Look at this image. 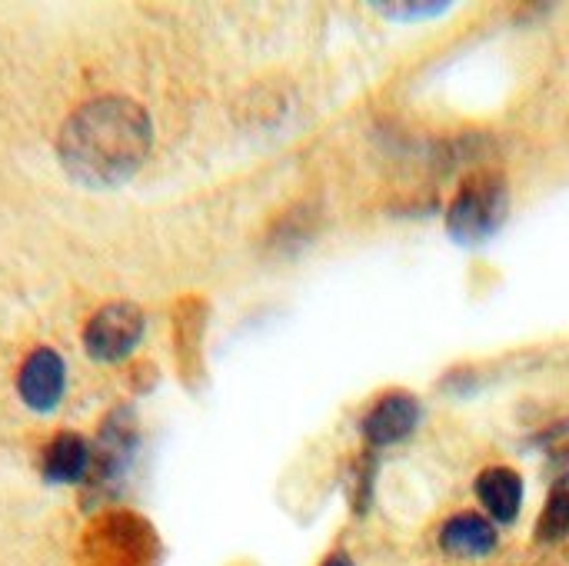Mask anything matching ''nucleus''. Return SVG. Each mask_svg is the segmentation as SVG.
Instances as JSON below:
<instances>
[{
    "label": "nucleus",
    "mask_w": 569,
    "mask_h": 566,
    "mask_svg": "<svg viewBox=\"0 0 569 566\" xmlns=\"http://www.w3.org/2000/svg\"><path fill=\"white\" fill-rule=\"evenodd\" d=\"M153 147L147 110L120 93L93 97L60 127L57 153L63 170L87 187H113L130 180Z\"/></svg>",
    "instance_id": "1"
},
{
    "label": "nucleus",
    "mask_w": 569,
    "mask_h": 566,
    "mask_svg": "<svg viewBox=\"0 0 569 566\" xmlns=\"http://www.w3.org/2000/svg\"><path fill=\"white\" fill-rule=\"evenodd\" d=\"M510 214V187L500 173H470L447 207V234L460 247L490 240Z\"/></svg>",
    "instance_id": "2"
},
{
    "label": "nucleus",
    "mask_w": 569,
    "mask_h": 566,
    "mask_svg": "<svg viewBox=\"0 0 569 566\" xmlns=\"http://www.w3.org/2000/svg\"><path fill=\"white\" fill-rule=\"evenodd\" d=\"M93 447V464H90V477L87 487L93 497H107L117 494L137 460V447H140V427L130 407H117L110 410V417L100 424L97 444Z\"/></svg>",
    "instance_id": "3"
},
{
    "label": "nucleus",
    "mask_w": 569,
    "mask_h": 566,
    "mask_svg": "<svg viewBox=\"0 0 569 566\" xmlns=\"http://www.w3.org/2000/svg\"><path fill=\"white\" fill-rule=\"evenodd\" d=\"M157 537L133 514L100 517L83 544V566H153Z\"/></svg>",
    "instance_id": "4"
},
{
    "label": "nucleus",
    "mask_w": 569,
    "mask_h": 566,
    "mask_svg": "<svg viewBox=\"0 0 569 566\" xmlns=\"http://www.w3.org/2000/svg\"><path fill=\"white\" fill-rule=\"evenodd\" d=\"M143 337V314L133 304H107L83 327V350L97 364L127 360Z\"/></svg>",
    "instance_id": "5"
},
{
    "label": "nucleus",
    "mask_w": 569,
    "mask_h": 566,
    "mask_svg": "<svg viewBox=\"0 0 569 566\" xmlns=\"http://www.w3.org/2000/svg\"><path fill=\"white\" fill-rule=\"evenodd\" d=\"M63 390H67L63 357L50 347H37L17 374V394L23 407H30L33 414H50L60 407Z\"/></svg>",
    "instance_id": "6"
},
{
    "label": "nucleus",
    "mask_w": 569,
    "mask_h": 566,
    "mask_svg": "<svg viewBox=\"0 0 569 566\" xmlns=\"http://www.w3.org/2000/svg\"><path fill=\"white\" fill-rule=\"evenodd\" d=\"M420 420H423L420 400H417L413 394L397 390V394L380 397V400L367 410V417H363V424H360V434H363V440H367L370 447H397V444H403L407 437L417 434Z\"/></svg>",
    "instance_id": "7"
},
{
    "label": "nucleus",
    "mask_w": 569,
    "mask_h": 566,
    "mask_svg": "<svg viewBox=\"0 0 569 566\" xmlns=\"http://www.w3.org/2000/svg\"><path fill=\"white\" fill-rule=\"evenodd\" d=\"M487 517L493 524H513L523 510V477L513 467H487L473 484Z\"/></svg>",
    "instance_id": "8"
},
{
    "label": "nucleus",
    "mask_w": 569,
    "mask_h": 566,
    "mask_svg": "<svg viewBox=\"0 0 569 566\" xmlns=\"http://www.w3.org/2000/svg\"><path fill=\"white\" fill-rule=\"evenodd\" d=\"M497 544H500L497 527L490 524V517H480V514H457L440 530L443 554L457 560H483L497 550Z\"/></svg>",
    "instance_id": "9"
},
{
    "label": "nucleus",
    "mask_w": 569,
    "mask_h": 566,
    "mask_svg": "<svg viewBox=\"0 0 569 566\" xmlns=\"http://www.w3.org/2000/svg\"><path fill=\"white\" fill-rule=\"evenodd\" d=\"M90 464H93V447L80 437V434H57L47 447L43 457V480L53 487H73V484H87L90 477Z\"/></svg>",
    "instance_id": "10"
},
{
    "label": "nucleus",
    "mask_w": 569,
    "mask_h": 566,
    "mask_svg": "<svg viewBox=\"0 0 569 566\" xmlns=\"http://www.w3.org/2000/svg\"><path fill=\"white\" fill-rule=\"evenodd\" d=\"M563 537H569V484H557L550 494V504L540 517L537 540L540 544H560Z\"/></svg>",
    "instance_id": "11"
},
{
    "label": "nucleus",
    "mask_w": 569,
    "mask_h": 566,
    "mask_svg": "<svg viewBox=\"0 0 569 566\" xmlns=\"http://www.w3.org/2000/svg\"><path fill=\"white\" fill-rule=\"evenodd\" d=\"M377 13L390 17V20H430L450 10V0H413V3H393V0H373L370 3Z\"/></svg>",
    "instance_id": "12"
},
{
    "label": "nucleus",
    "mask_w": 569,
    "mask_h": 566,
    "mask_svg": "<svg viewBox=\"0 0 569 566\" xmlns=\"http://www.w3.org/2000/svg\"><path fill=\"white\" fill-rule=\"evenodd\" d=\"M373 477H377V460L373 457H363L357 460L353 467V480H350V504L357 514H367L370 507V497H373Z\"/></svg>",
    "instance_id": "13"
},
{
    "label": "nucleus",
    "mask_w": 569,
    "mask_h": 566,
    "mask_svg": "<svg viewBox=\"0 0 569 566\" xmlns=\"http://www.w3.org/2000/svg\"><path fill=\"white\" fill-rule=\"evenodd\" d=\"M550 467H553V474H557L560 484H569V447L557 450V454L550 457Z\"/></svg>",
    "instance_id": "14"
},
{
    "label": "nucleus",
    "mask_w": 569,
    "mask_h": 566,
    "mask_svg": "<svg viewBox=\"0 0 569 566\" xmlns=\"http://www.w3.org/2000/svg\"><path fill=\"white\" fill-rule=\"evenodd\" d=\"M320 566H353V560H350L343 550H337V554H330V557H327Z\"/></svg>",
    "instance_id": "15"
}]
</instances>
